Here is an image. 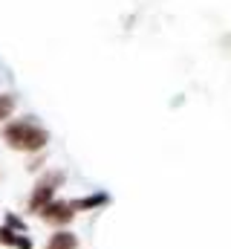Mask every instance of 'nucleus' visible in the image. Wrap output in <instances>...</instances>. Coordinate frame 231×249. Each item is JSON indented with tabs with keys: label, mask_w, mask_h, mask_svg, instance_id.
Segmentation results:
<instances>
[{
	"label": "nucleus",
	"mask_w": 231,
	"mask_h": 249,
	"mask_svg": "<svg viewBox=\"0 0 231 249\" xmlns=\"http://www.w3.org/2000/svg\"><path fill=\"white\" fill-rule=\"evenodd\" d=\"M0 136L6 142V148L17 151V154H44L47 145H50V130L38 122L35 116H20V119H12L0 127Z\"/></svg>",
	"instance_id": "nucleus-1"
},
{
	"label": "nucleus",
	"mask_w": 231,
	"mask_h": 249,
	"mask_svg": "<svg viewBox=\"0 0 231 249\" xmlns=\"http://www.w3.org/2000/svg\"><path fill=\"white\" fill-rule=\"evenodd\" d=\"M17 249H35V241H32V235H20V241H17Z\"/></svg>",
	"instance_id": "nucleus-10"
},
{
	"label": "nucleus",
	"mask_w": 231,
	"mask_h": 249,
	"mask_svg": "<svg viewBox=\"0 0 231 249\" xmlns=\"http://www.w3.org/2000/svg\"><path fill=\"white\" fill-rule=\"evenodd\" d=\"M17 241H20V232L9 229L6 223H0V247L3 249H17Z\"/></svg>",
	"instance_id": "nucleus-7"
},
{
	"label": "nucleus",
	"mask_w": 231,
	"mask_h": 249,
	"mask_svg": "<svg viewBox=\"0 0 231 249\" xmlns=\"http://www.w3.org/2000/svg\"><path fill=\"white\" fill-rule=\"evenodd\" d=\"M15 107H17V96L15 93H0V127L6 122H12Z\"/></svg>",
	"instance_id": "nucleus-6"
},
{
	"label": "nucleus",
	"mask_w": 231,
	"mask_h": 249,
	"mask_svg": "<svg viewBox=\"0 0 231 249\" xmlns=\"http://www.w3.org/2000/svg\"><path fill=\"white\" fill-rule=\"evenodd\" d=\"M78 214H81V212H78L75 200L58 197V200H52V203L38 214V220H41V223H47V226H52V229H69V226H72V220H75Z\"/></svg>",
	"instance_id": "nucleus-3"
},
{
	"label": "nucleus",
	"mask_w": 231,
	"mask_h": 249,
	"mask_svg": "<svg viewBox=\"0 0 231 249\" xmlns=\"http://www.w3.org/2000/svg\"><path fill=\"white\" fill-rule=\"evenodd\" d=\"M72 200H75L78 212L84 214V212H99V209H104V206L110 203V194H107V191H93V194H84V197H72Z\"/></svg>",
	"instance_id": "nucleus-5"
},
{
	"label": "nucleus",
	"mask_w": 231,
	"mask_h": 249,
	"mask_svg": "<svg viewBox=\"0 0 231 249\" xmlns=\"http://www.w3.org/2000/svg\"><path fill=\"white\" fill-rule=\"evenodd\" d=\"M44 249H81V238L72 229H52Z\"/></svg>",
	"instance_id": "nucleus-4"
},
{
	"label": "nucleus",
	"mask_w": 231,
	"mask_h": 249,
	"mask_svg": "<svg viewBox=\"0 0 231 249\" xmlns=\"http://www.w3.org/2000/svg\"><path fill=\"white\" fill-rule=\"evenodd\" d=\"M3 223H6L9 229L20 232V235H29V226H26V220H23L20 214H15V212H6V214H3Z\"/></svg>",
	"instance_id": "nucleus-8"
},
{
	"label": "nucleus",
	"mask_w": 231,
	"mask_h": 249,
	"mask_svg": "<svg viewBox=\"0 0 231 249\" xmlns=\"http://www.w3.org/2000/svg\"><path fill=\"white\" fill-rule=\"evenodd\" d=\"M44 160H47L44 154H35V157H32V162H29L26 168H29V171H41V168H44Z\"/></svg>",
	"instance_id": "nucleus-9"
},
{
	"label": "nucleus",
	"mask_w": 231,
	"mask_h": 249,
	"mask_svg": "<svg viewBox=\"0 0 231 249\" xmlns=\"http://www.w3.org/2000/svg\"><path fill=\"white\" fill-rule=\"evenodd\" d=\"M66 186V171L64 168H47L44 174H38L35 186L26 197V212L23 214H41L52 200H58V191Z\"/></svg>",
	"instance_id": "nucleus-2"
}]
</instances>
